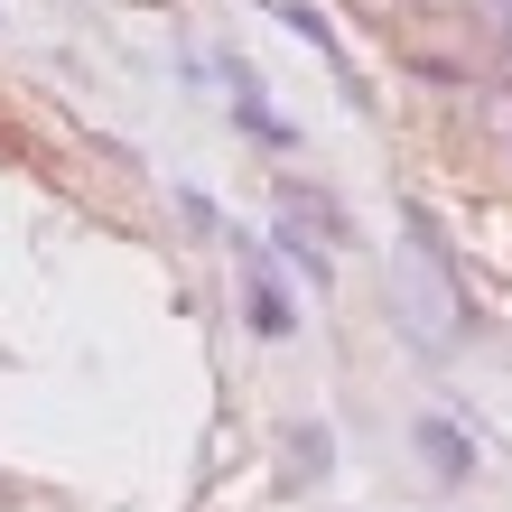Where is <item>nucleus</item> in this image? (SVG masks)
<instances>
[{"label":"nucleus","mask_w":512,"mask_h":512,"mask_svg":"<svg viewBox=\"0 0 512 512\" xmlns=\"http://www.w3.org/2000/svg\"><path fill=\"white\" fill-rule=\"evenodd\" d=\"M243 308H252V336H270V345L298 336V308H289V289L270 280V252L261 243H243Z\"/></svg>","instance_id":"obj_1"},{"label":"nucleus","mask_w":512,"mask_h":512,"mask_svg":"<svg viewBox=\"0 0 512 512\" xmlns=\"http://www.w3.org/2000/svg\"><path fill=\"white\" fill-rule=\"evenodd\" d=\"M326 243H336V233H326V224H308V215H298V205H280V233H270V252H289V270H298V280H336V261H326Z\"/></svg>","instance_id":"obj_2"},{"label":"nucleus","mask_w":512,"mask_h":512,"mask_svg":"<svg viewBox=\"0 0 512 512\" xmlns=\"http://www.w3.org/2000/svg\"><path fill=\"white\" fill-rule=\"evenodd\" d=\"M410 438H419V457H429V466H438V485H466V475H475V447H466L457 429H447V419H438V410H429V419H419V429H410Z\"/></svg>","instance_id":"obj_3"},{"label":"nucleus","mask_w":512,"mask_h":512,"mask_svg":"<svg viewBox=\"0 0 512 512\" xmlns=\"http://www.w3.org/2000/svg\"><path fill=\"white\" fill-rule=\"evenodd\" d=\"M233 122H243V131H261V140H289V122L261 103V75H252V66H233Z\"/></svg>","instance_id":"obj_4"},{"label":"nucleus","mask_w":512,"mask_h":512,"mask_svg":"<svg viewBox=\"0 0 512 512\" xmlns=\"http://www.w3.org/2000/svg\"><path fill=\"white\" fill-rule=\"evenodd\" d=\"M503 38H512V0H503Z\"/></svg>","instance_id":"obj_5"}]
</instances>
